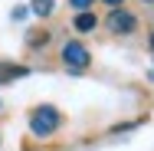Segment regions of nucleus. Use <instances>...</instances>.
Here are the masks:
<instances>
[{"instance_id": "nucleus-1", "label": "nucleus", "mask_w": 154, "mask_h": 151, "mask_svg": "<svg viewBox=\"0 0 154 151\" xmlns=\"http://www.w3.org/2000/svg\"><path fill=\"white\" fill-rule=\"evenodd\" d=\"M30 128H33V135H53L56 128H59V112L53 109V105H39V109H33V115H30Z\"/></svg>"}, {"instance_id": "nucleus-2", "label": "nucleus", "mask_w": 154, "mask_h": 151, "mask_svg": "<svg viewBox=\"0 0 154 151\" xmlns=\"http://www.w3.org/2000/svg\"><path fill=\"white\" fill-rule=\"evenodd\" d=\"M62 62H66L69 69H85V66H89V49H85L82 43H66V46H62Z\"/></svg>"}, {"instance_id": "nucleus-3", "label": "nucleus", "mask_w": 154, "mask_h": 151, "mask_svg": "<svg viewBox=\"0 0 154 151\" xmlns=\"http://www.w3.org/2000/svg\"><path fill=\"white\" fill-rule=\"evenodd\" d=\"M108 27H112L115 33H134L138 20H134L128 10H122V7H118V10H112V13H108Z\"/></svg>"}, {"instance_id": "nucleus-4", "label": "nucleus", "mask_w": 154, "mask_h": 151, "mask_svg": "<svg viewBox=\"0 0 154 151\" xmlns=\"http://www.w3.org/2000/svg\"><path fill=\"white\" fill-rule=\"evenodd\" d=\"M30 69L26 66H17V62H0V86H7V82H13V79H23Z\"/></svg>"}, {"instance_id": "nucleus-5", "label": "nucleus", "mask_w": 154, "mask_h": 151, "mask_svg": "<svg viewBox=\"0 0 154 151\" xmlns=\"http://www.w3.org/2000/svg\"><path fill=\"white\" fill-rule=\"evenodd\" d=\"M95 23H98V20H95V13H89V10L75 17V30H79V33H92Z\"/></svg>"}, {"instance_id": "nucleus-6", "label": "nucleus", "mask_w": 154, "mask_h": 151, "mask_svg": "<svg viewBox=\"0 0 154 151\" xmlns=\"http://www.w3.org/2000/svg\"><path fill=\"white\" fill-rule=\"evenodd\" d=\"M36 17H49L53 13V0H33V7H30Z\"/></svg>"}, {"instance_id": "nucleus-7", "label": "nucleus", "mask_w": 154, "mask_h": 151, "mask_svg": "<svg viewBox=\"0 0 154 151\" xmlns=\"http://www.w3.org/2000/svg\"><path fill=\"white\" fill-rule=\"evenodd\" d=\"M49 39V33H30V46H43Z\"/></svg>"}, {"instance_id": "nucleus-8", "label": "nucleus", "mask_w": 154, "mask_h": 151, "mask_svg": "<svg viewBox=\"0 0 154 151\" xmlns=\"http://www.w3.org/2000/svg\"><path fill=\"white\" fill-rule=\"evenodd\" d=\"M69 3H72V7H75V10H82V13H85V10H89V7H92L95 0H69Z\"/></svg>"}, {"instance_id": "nucleus-9", "label": "nucleus", "mask_w": 154, "mask_h": 151, "mask_svg": "<svg viewBox=\"0 0 154 151\" xmlns=\"http://www.w3.org/2000/svg\"><path fill=\"white\" fill-rule=\"evenodd\" d=\"M105 3H108V7H112V10H118V7H122L125 0H105Z\"/></svg>"}, {"instance_id": "nucleus-10", "label": "nucleus", "mask_w": 154, "mask_h": 151, "mask_svg": "<svg viewBox=\"0 0 154 151\" xmlns=\"http://www.w3.org/2000/svg\"><path fill=\"white\" fill-rule=\"evenodd\" d=\"M151 49H154V36H151Z\"/></svg>"}]
</instances>
